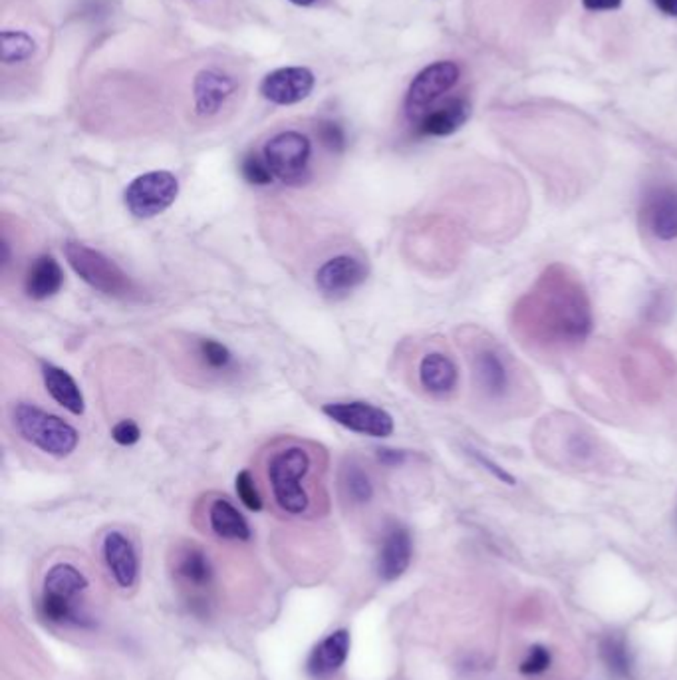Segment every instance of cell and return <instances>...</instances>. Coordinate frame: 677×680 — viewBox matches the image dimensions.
I'll use <instances>...</instances> for the list:
<instances>
[{
  "label": "cell",
  "instance_id": "obj_24",
  "mask_svg": "<svg viewBox=\"0 0 677 680\" xmlns=\"http://www.w3.org/2000/svg\"><path fill=\"white\" fill-rule=\"evenodd\" d=\"M42 587H45L42 593L76 601L80 595L90 587V583L88 577H85L78 567H74L72 563H56V565H52L46 571L45 585Z\"/></svg>",
  "mask_w": 677,
  "mask_h": 680
},
{
  "label": "cell",
  "instance_id": "obj_1",
  "mask_svg": "<svg viewBox=\"0 0 677 680\" xmlns=\"http://www.w3.org/2000/svg\"><path fill=\"white\" fill-rule=\"evenodd\" d=\"M594 326L592 305L578 275L554 263L511 313L513 335L534 355L564 356L582 346Z\"/></svg>",
  "mask_w": 677,
  "mask_h": 680
},
{
  "label": "cell",
  "instance_id": "obj_30",
  "mask_svg": "<svg viewBox=\"0 0 677 680\" xmlns=\"http://www.w3.org/2000/svg\"><path fill=\"white\" fill-rule=\"evenodd\" d=\"M241 174H243L246 184L256 185V187L271 185L273 179H274L271 167H268V164H266V159L261 157V155H256V154L244 155V159L241 162Z\"/></svg>",
  "mask_w": 677,
  "mask_h": 680
},
{
  "label": "cell",
  "instance_id": "obj_37",
  "mask_svg": "<svg viewBox=\"0 0 677 680\" xmlns=\"http://www.w3.org/2000/svg\"><path fill=\"white\" fill-rule=\"evenodd\" d=\"M653 5L658 6L665 16L677 18V0H653Z\"/></svg>",
  "mask_w": 677,
  "mask_h": 680
},
{
  "label": "cell",
  "instance_id": "obj_35",
  "mask_svg": "<svg viewBox=\"0 0 677 680\" xmlns=\"http://www.w3.org/2000/svg\"><path fill=\"white\" fill-rule=\"evenodd\" d=\"M378 460H380L383 465H390V467L402 465V464L405 462V452H402V450H392V448H380V450H378Z\"/></svg>",
  "mask_w": 677,
  "mask_h": 680
},
{
  "label": "cell",
  "instance_id": "obj_26",
  "mask_svg": "<svg viewBox=\"0 0 677 680\" xmlns=\"http://www.w3.org/2000/svg\"><path fill=\"white\" fill-rule=\"evenodd\" d=\"M36 52V42L23 30H3L0 32V58L5 64L26 62Z\"/></svg>",
  "mask_w": 677,
  "mask_h": 680
},
{
  "label": "cell",
  "instance_id": "obj_34",
  "mask_svg": "<svg viewBox=\"0 0 677 680\" xmlns=\"http://www.w3.org/2000/svg\"><path fill=\"white\" fill-rule=\"evenodd\" d=\"M112 440L124 445V448H130V445H135L142 440V428L134 420H120L112 428Z\"/></svg>",
  "mask_w": 677,
  "mask_h": 680
},
{
  "label": "cell",
  "instance_id": "obj_20",
  "mask_svg": "<svg viewBox=\"0 0 677 680\" xmlns=\"http://www.w3.org/2000/svg\"><path fill=\"white\" fill-rule=\"evenodd\" d=\"M64 285V271L52 255H40L30 265L25 279V293L32 301H46L58 295Z\"/></svg>",
  "mask_w": 677,
  "mask_h": 680
},
{
  "label": "cell",
  "instance_id": "obj_25",
  "mask_svg": "<svg viewBox=\"0 0 677 680\" xmlns=\"http://www.w3.org/2000/svg\"><path fill=\"white\" fill-rule=\"evenodd\" d=\"M40 615L42 619H46L48 623L58 626H78V629L94 626L90 617H85V615L76 607V601L56 597V595L48 593H42Z\"/></svg>",
  "mask_w": 677,
  "mask_h": 680
},
{
  "label": "cell",
  "instance_id": "obj_23",
  "mask_svg": "<svg viewBox=\"0 0 677 680\" xmlns=\"http://www.w3.org/2000/svg\"><path fill=\"white\" fill-rule=\"evenodd\" d=\"M209 527L214 535L224 541H249L251 527L244 515L227 497L213 499L209 505Z\"/></svg>",
  "mask_w": 677,
  "mask_h": 680
},
{
  "label": "cell",
  "instance_id": "obj_27",
  "mask_svg": "<svg viewBox=\"0 0 677 680\" xmlns=\"http://www.w3.org/2000/svg\"><path fill=\"white\" fill-rule=\"evenodd\" d=\"M195 355L203 366L211 372H217V375L229 372L234 366V356L229 346H224L214 338H199L195 343Z\"/></svg>",
  "mask_w": 677,
  "mask_h": 680
},
{
  "label": "cell",
  "instance_id": "obj_4",
  "mask_svg": "<svg viewBox=\"0 0 677 680\" xmlns=\"http://www.w3.org/2000/svg\"><path fill=\"white\" fill-rule=\"evenodd\" d=\"M314 455L303 444H284L266 460V480L274 504L286 515H306L313 507L310 477Z\"/></svg>",
  "mask_w": 677,
  "mask_h": 680
},
{
  "label": "cell",
  "instance_id": "obj_31",
  "mask_svg": "<svg viewBox=\"0 0 677 680\" xmlns=\"http://www.w3.org/2000/svg\"><path fill=\"white\" fill-rule=\"evenodd\" d=\"M234 490H236V495H239V499L246 509H251V512H261V509H263V495L259 492V487H256L254 477L249 470H241L239 474H236Z\"/></svg>",
  "mask_w": 677,
  "mask_h": 680
},
{
  "label": "cell",
  "instance_id": "obj_10",
  "mask_svg": "<svg viewBox=\"0 0 677 680\" xmlns=\"http://www.w3.org/2000/svg\"><path fill=\"white\" fill-rule=\"evenodd\" d=\"M322 412L338 426L370 438H388L395 430L392 414L370 402H328Z\"/></svg>",
  "mask_w": 677,
  "mask_h": 680
},
{
  "label": "cell",
  "instance_id": "obj_16",
  "mask_svg": "<svg viewBox=\"0 0 677 680\" xmlns=\"http://www.w3.org/2000/svg\"><path fill=\"white\" fill-rule=\"evenodd\" d=\"M417 378L427 395L435 398H447L457 388L459 370L449 355L442 353V350H429L419 360Z\"/></svg>",
  "mask_w": 677,
  "mask_h": 680
},
{
  "label": "cell",
  "instance_id": "obj_5",
  "mask_svg": "<svg viewBox=\"0 0 677 680\" xmlns=\"http://www.w3.org/2000/svg\"><path fill=\"white\" fill-rule=\"evenodd\" d=\"M10 420L20 438L52 458H68L80 444V432L70 422L36 404L16 402L10 412Z\"/></svg>",
  "mask_w": 677,
  "mask_h": 680
},
{
  "label": "cell",
  "instance_id": "obj_3",
  "mask_svg": "<svg viewBox=\"0 0 677 680\" xmlns=\"http://www.w3.org/2000/svg\"><path fill=\"white\" fill-rule=\"evenodd\" d=\"M533 444L536 454L558 470L612 474L622 465L614 448L598 432L566 412H553L536 424Z\"/></svg>",
  "mask_w": 677,
  "mask_h": 680
},
{
  "label": "cell",
  "instance_id": "obj_22",
  "mask_svg": "<svg viewBox=\"0 0 677 680\" xmlns=\"http://www.w3.org/2000/svg\"><path fill=\"white\" fill-rule=\"evenodd\" d=\"M471 115V104L465 98L449 100L419 120V134L429 137H447L465 125Z\"/></svg>",
  "mask_w": 677,
  "mask_h": 680
},
{
  "label": "cell",
  "instance_id": "obj_15",
  "mask_svg": "<svg viewBox=\"0 0 677 680\" xmlns=\"http://www.w3.org/2000/svg\"><path fill=\"white\" fill-rule=\"evenodd\" d=\"M102 554L107 571L117 585L122 589L134 587L139 577V557L132 539L122 531H110L104 537Z\"/></svg>",
  "mask_w": 677,
  "mask_h": 680
},
{
  "label": "cell",
  "instance_id": "obj_36",
  "mask_svg": "<svg viewBox=\"0 0 677 680\" xmlns=\"http://www.w3.org/2000/svg\"><path fill=\"white\" fill-rule=\"evenodd\" d=\"M588 10H616L622 6V0H582Z\"/></svg>",
  "mask_w": 677,
  "mask_h": 680
},
{
  "label": "cell",
  "instance_id": "obj_39",
  "mask_svg": "<svg viewBox=\"0 0 677 680\" xmlns=\"http://www.w3.org/2000/svg\"><path fill=\"white\" fill-rule=\"evenodd\" d=\"M288 3H293L296 6H313L318 3V0H288Z\"/></svg>",
  "mask_w": 677,
  "mask_h": 680
},
{
  "label": "cell",
  "instance_id": "obj_6",
  "mask_svg": "<svg viewBox=\"0 0 677 680\" xmlns=\"http://www.w3.org/2000/svg\"><path fill=\"white\" fill-rule=\"evenodd\" d=\"M64 257H66L72 271L94 291L112 296V299H132L137 295V286L130 275L102 251L85 245V243L68 241L64 243Z\"/></svg>",
  "mask_w": 677,
  "mask_h": 680
},
{
  "label": "cell",
  "instance_id": "obj_13",
  "mask_svg": "<svg viewBox=\"0 0 677 680\" xmlns=\"http://www.w3.org/2000/svg\"><path fill=\"white\" fill-rule=\"evenodd\" d=\"M316 78L310 68L288 66L266 74L261 82V95L276 105H294L306 100L314 90Z\"/></svg>",
  "mask_w": 677,
  "mask_h": 680
},
{
  "label": "cell",
  "instance_id": "obj_17",
  "mask_svg": "<svg viewBox=\"0 0 677 680\" xmlns=\"http://www.w3.org/2000/svg\"><path fill=\"white\" fill-rule=\"evenodd\" d=\"M413 544L412 535L403 525L393 524L385 529L380 555H378V575L383 581L400 579L412 563Z\"/></svg>",
  "mask_w": 677,
  "mask_h": 680
},
{
  "label": "cell",
  "instance_id": "obj_28",
  "mask_svg": "<svg viewBox=\"0 0 677 680\" xmlns=\"http://www.w3.org/2000/svg\"><path fill=\"white\" fill-rule=\"evenodd\" d=\"M602 661L606 663L612 673L618 676L632 675V656L626 646V641L618 635H608L600 643Z\"/></svg>",
  "mask_w": 677,
  "mask_h": 680
},
{
  "label": "cell",
  "instance_id": "obj_29",
  "mask_svg": "<svg viewBox=\"0 0 677 680\" xmlns=\"http://www.w3.org/2000/svg\"><path fill=\"white\" fill-rule=\"evenodd\" d=\"M343 492L350 497V502L363 505L370 504L373 497V484L370 480V475L358 464H350L346 470H343Z\"/></svg>",
  "mask_w": 677,
  "mask_h": 680
},
{
  "label": "cell",
  "instance_id": "obj_11",
  "mask_svg": "<svg viewBox=\"0 0 677 680\" xmlns=\"http://www.w3.org/2000/svg\"><path fill=\"white\" fill-rule=\"evenodd\" d=\"M640 223L652 239L673 243L677 239V185H650L642 197Z\"/></svg>",
  "mask_w": 677,
  "mask_h": 680
},
{
  "label": "cell",
  "instance_id": "obj_33",
  "mask_svg": "<svg viewBox=\"0 0 677 680\" xmlns=\"http://www.w3.org/2000/svg\"><path fill=\"white\" fill-rule=\"evenodd\" d=\"M551 666V653H548L544 646L534 645L533 649L526 655L524 663L521 665V673L524 675H541L546 668Z\"/></svg>",
  "mask_w": 677,
  "mask_h": 680
},
{
  "label": "cell",
  "instance_id": "obj_7",
  "mask_svg": "<svg viewBox=\"0 0 677 680\" xmlns=\"http://www.w3.org/2000/svg\"><path fill=\"white\" fill-rule=\"evenodd\" d=\"M263 157L276 179L286 185H300L310 177L313 144L304 134L286 130L273 135L264 144Z\"/></svg>",
  "mask_w": 677,
  "mask_h": 680
},
{
  "label": "cell",
  "instance_id": "obj_19",
  "mask_svg": "<svg viewBox=\"0 0 677 680\" xmlns=\"http://www.w3.org/2000/svg\"><path fill=\"white\" fill-rule=\"evenodd\" d=\"M174 573L179 583L189 589H207L213 583V565L209 555L199 545H183L175 551Z\"/></svg>",
  "mask_w": 677,
  "mask_h": 680
},
{
  "label": "cell",
  "instance_id": "obj_9",
  "mask_svg": "<svg viewBox=\"0 0 677 680\" xmlns=\"http://www.w3.org/2000/svg\"><path fill=\"white\" fill-rule=\"evenodd\" d=\"M459 74L457 64L449 60L433 62L419 72L405 95L407 118L419 122L425 114L432 112V105L455 86Z\"/></svg>",
  "mask_w": 677,
  "mask_h": 680
},
{
  "label": "cell",
  "instance_id": "obj_12",
  "mask_svg": "<svg viewBox=\"0 0 677 680\" xmlns=\"http://www.w3.org/2000/svg\"><path fill=\"white\" fill-rule=\"evenodd\" d=\"M368 279V267L353 255H336L322 263L316 271V286L322 295L330 299H340L356 291Z\"/></svg>",
  "mask_w": 677,
  "mask_h": 680
},
{
  "label": "cell",
  "instance_id": "obj_18",
  "mask_svg": "<svg viewBox=\"0 0 677 680\" xmlns=\"http://www.w3.org/2000/svg\"><path fill=\"white\" fill-rule=\"evenodd\" d=\"M350 655V633L340 629L322 639L306 661V673L314 680H328L346 665Z\"/></svg>",
  "mask_w": 677,
  "mask_h": 680
},
{
  "label": "cell",
  "instance_id": "obj_14",
  "mask_svg": "<svg viewBox=\"0 0 677 680\" xmlns=\"http://www.w3.org/2000/svg\"><path fill=\"white\" fill-rule=\"evenodd\" d=\"M236 90V82L219 70H201L193 82V108L199 118H213Z\"/></svg>",
  "mask_w": 677,
  "mask_h": 680
},
{
  "label": "cell",
  "instance_id": "obj_38",
  "mask_svg": "<svg viewBox=\"0 0 677 680\" xmlns=\"http://www.w3.org/2000/svg\"><path fill=\"white\" fill-rule=\"evenodd\" d=\"M8 263H10V243H8V239L5 237V239H3V269L8 267Z\"/></svg>",
  "mask_w": 677,
  "mask_h": 680
},
{
  "label": "cell",
  "instance_id": "obj_8",
  "mask_svg": "<svg viewBox=\"0 0 677 680\" xmlns=\"http://www.w3.org/2000/svg\"><path fill=\"white\" fill-rule=\"evenodd\" d=\"M177 197V177L171 172H165V169L137 175L124 191L125 209L137 219H154L165 214L175 204Z\"/></svg>",
  "mask_w": 677,
  "mask_h": 680
},
{
  "label": "cell",
  "instance_id": "obj_32",
  "mask_svg": "<svg viewBox=\"0 0 677 680\" xmlns=\"http://www.w3.org/2000/svg\"><path fill=\"white\" fill-rule=\"evenodd\" d=\"M318 140L332 154H342L346 147V135L336 122H320Z\"/></svg>",
  "mask_w": 677,
  "mask_h": 680
},
{
  "label": "cell",
  "instance_id": "obj_21",
  "mask_svg": "<svg viewBox=\"0 0 677 680\" xmlns=\"http://www.w3.org/2000/svg\"><path fill=\"white\" fill-rule=\"evenodd\" d=\"M42 380H45L46 392L50 398L68 410L74 416H82L85 410V400L78 382L72 378L70 372L56 365H42Z\"/></svg>",
  "mask_w": 677,
  "mask_h": 680
},
{
  "label": "cell",
  "instance_id": "obj_2",
  "mask_svg": "<svg viewBox=\"0 0 677 680\" xmlns=\"http://www.w3.org/2000/svg\"><path fill=\"white\" fill-rule=\"evenodd\" d=\"M463 343L477 400L493 416H526L536 408L539 388L529 370L495 336L467 328Z\"/></svg>",
  "mask_w": 677,
  "mask_h": 680
}]
</instances>
